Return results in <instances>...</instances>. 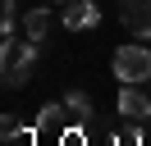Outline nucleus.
<instances>
[{
	"label": "nucleus",
	"mask_w": 151,
	"mask_h": 146,
	"mask_svg": "<svg viewBox=\"0 0 151 146\" xmlns=\"http://www.w3.org/2000/svg\"><path fill=\"white\" fill-rule=\"evenodd\" d=\"M32 64H37V41L32 36H5L0 46V69H5V87H23L32 78Z\"/></svg>",
	"instance_id": "f257e3e1"
},
{
	"label": "nucleus",
	"mask_w": 151,
	"mask_h": 146,
	"mask_svg": "<svg viewBox=\"0 0 151 146\" xmlns=\"http://www.w3.org/2000/svg\"><path fill=\"white\" fill-rule=\"evenodd\" d=\"M114 78L119 82H151V46L128 41L114 50Z\"/></svg>",
	"instance_id": "f03ea898"
},
{
	"label": "nucleus",
	"mask_w": 151,
	"mask_h": 146,
	"mask_svg": "<svg viewBox=\"0 0 151 146\" xmlns=\"http://www.w3.org/2000/svg\"><path fill=\"white\" fill-rule=\"evenodd\" d=\"M119 114L133 119V123L151 119V91H142V82H124L119 87Z\"/></svg>",
	"instance_id": "7ed1b4c3"
},
{
	"label": "nucleus",
	"mask_w": 151,
	"mask_h": 146,
	"mask_svg": "<svg viewBox=\"0 0 151 146\" xmlns=\"http://www.w3.org/2000/svg\"><path fill=\"white\" fill-rule=\"evenodd\" d=\"M119 18L137 41L151 36V0H119Z\"/></svg>",
	"instance_id": "20e7f679"
},
{
	"label": "nucleus",
	"mask_w": 151,
	"mask_h": 146,
	"mask_svg": "<svg viewBox=\"0 0 151 146\" xmlns=\"http://www.w3.org/2000/svg\"><path fill=\"white\" fill-rule=\"evenodd\" d=\"M96 23H101V5L96 0H69L64 5V27L69 32H87Z\"/></svg>",
	"instance_id": "39448f33"
},
{
	"label": "nucleus",
	"mask_w": 151,
	"mask_h": 146,
	"mask_svg": "<svg viewBox=\"0 0 151 146\" xmlns=\"http://www.w3.org/2000/svg\"><path fill=\"white\" fill-rule=\"evenodd\" d=\"M55 27V14L50 9H28V18H23V36H32V41H46V32Z\"/></svg>",
	"instance_id": "423d86ee"
},
{
	"label": "nucleus",
	"mask_w": 151,
	"mask_h": 146,
	"mask_svg": "<svg viewBox=\"0 0 151 146\" xmlns=\"http://www.w3.org/2000/svg\"><path fill=\"white\" fill-rule=\"evenodd\" d=\"M64 114H69V105L50 100V105H41V114H37V128H46V132H60V128H64Z\"/></svg>",
	"instance_id": "0eeeda50"
},
{
	"label": "nucleus",
	"mask_w": 151,
	"mask_h": 146,
	"mask_svg": "<svg viewBox=\"0 0 151 146\" xmlns=\"http://www.w3.org/2000/svg\"><path fill=\"white\" fill-rule=\"evenodd\" d=\"M64 105H69V114H73L78 123L92 119V96H87V91H64Z\"/></svg>",
	"instance_id": "6e6552de"
},
{
	"label": "nucleus",
	"mask_w": 151,
	"mask_h": 146,
	"mask_svg": "<svg viewBox=\"0 0 151 146\" xmlns=\"http://www.w3.org/2000/svg\"><path fill=\"white\" fill-rule=\"evenodd\" d=\"M14 132H23V119L19 114H5L0 119V137H14Z\"/></svg>",
	"instance_id": "1a4fd4ad"
},
{
	"label": "nucleus",
	"mask_w": 151,
	"mask_h": 146,
	"mask_svg": "<svg viewBox=\"0 0 151 146\" xmlns=\"http://www.w3.org/2000/svg\"><path fill=\"white\" fill-rule=\"evenodd\" d=\"M114 146H142V137H137V128H124V132L114 137Z\"/></svg>",
	"instance_id": "9d476101"
},
{
	"label": "nucleus",
	"mask_w": 151,
	"mask_h": 146,
	"mask_svg": "<svg viewBox=\"0 0 151 146\" xmlns=\"http://www.w3.org/2000/svg\"><path fill=\"white\" fill-rule=\"evenodd\" d=\"M5 146H32V132L23 128V132H14V137H5Z\"/></svg>",
	"instance_id": "9b49d317"
},
{
	"label": "nucleus",
	"mask_w": 151,
	"mask_h": 146,
	"mask_svg": "<svg viewBox=\"0 0 151 146\" xmlns=\"http://www.w3.org/2000/svg\"><path fill=\"white\" fill-rule=\"evenodd\" d=\"M60 146H83V132H60Z\"/></svg>",
	"instance_id": "f8f14e48"
},
{
	"label": "nucleus",
	"mask_w": 151,
	"mask_h": 146,
	"mask_svg": "<svg viewBox=\"0 0 151 146\" xmlns=\"http://www.w3.org/2000/svg\"><path fill=\"white\" fill-rule=\"evenodd\" d=\"M55 5H69V0H55Z\"/></svg>",
	"instance_id": "ddd939ff"
}]
</instances>
